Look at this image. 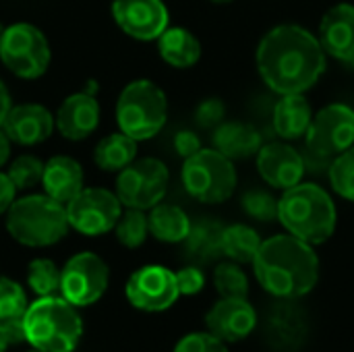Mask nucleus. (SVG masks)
Masks as SVG:
<instances>
[{"instance_id":"obj_20","label":"nucleus","mask_w":354,"mask_h":352,"mask_svg":"<svg viewBox=\"0 0 354 352\" xmlns=\"http://www.w3.org/2000/svg\"><path fill=\"white\" fill-rule=\"evenodd\" d=\"M44 193L66 205L83 191V168L68 156H54L44 164L41 174Z\"/></svg>"},{"instance_id":"obj_15","label":"nucleus","mask_w":354,"mask_h":352,"mask_svg":"<svg viewBox=\"0 0 354 352\" xmlns=\"http://www.w3.org/2000/svg\"><path fill=\"white\" fill-rule=\"evenodd\" d=\"M207 330L224 342L245 340L257 326V313L247 299L222 297L205 315Z\"/></svg>"},{"instance_id":"obj_29","label":"nucleus","mask_w":354,"mask_h":352,"mask_svg":"<svg viewBox=\"0 0 354 352\" xmlns=\"http://www.w3.org/2000/svg\"><path fill=\"white\" fill-rule=\"evenodd\" d=\"M261 243L263 241L259 239V234L245 224L226 226L222 234V251L236 263H253Z\"/></svg>"},{"instance_id":"obj_4","label":"nucleus","mask_w":354,"mask_h":352,"mask_svg":"<svg viewBox=\"0 0 354 352\" xmlns=\"http://www.w3.org/2000/svg\"><path fill=\"white\" fill-rule=\"evenodd\" d=\"M25 340L41 352H73L83 336V319L64 297H39L23 317Z\"/></svg>"},{"instance_id":"obj_39","label":"nucleus","mask_w":354,"mask_h":352,"mask_svg":"<svg viewBox=\"0 0 354 352\" xmlns=\"http://www.w3.org/2000/svg\"><path fill=\"white\" fill-rule=\"evenodd\" d=\"M174 149H176L178 156H183V158L187 160V158L195 156V154H197L199 149H203V147H201V141H199V137H197L195 133H191V131H180V133H176V137H174Z\"/></svg>"},{"instance_id":"obj_26","label":"nucleus","mask_w":354,"mask_h":352,"mask_svg":"<svg viewBox=\"0 0 354 352\" xmlns=\"http://www.w3.org/2000/svg\"><path fill=\"white\" fill-rule=\"evenodd\" d=\"M222 234L224 228L214 220H201L197 224H191V230L183 241L187 255L197 263H209L218 259L220 255H224Z\"/></svg>"},{"instance_id":"obj_1","label":"nucleus","mask_w":354,"mask_h":352,"mask_svg":"<svg viewBox=\"0 0 354 352\" xmlns=\"http://www.w3.org/2000/svg\"><path fill=\"white\" fill-rule=\"evenodd\" d=\"M255 56L261 79L280 95L305 93L326 71V52L317 35L299 25L286 23L270 29Z\"/></svg>"},{"instance_id":"obj_16","label":"nucleus","mask_w":354,"mask_h":352,"mask_svg":"<svg viewBox=\"0 0 354 352\" xmlns=\"http://www.w3.org/2000/svg\"><path fill=\"white\" fill-rule=\"evenodd\" d=\"M257 170L268 185L286 191L303 183L305 162L295 147L286 143H268L257 151Z\"/></svg>"},{"instance_id":"obj_43","label":"nucleus","mask_w":354,"mask_h":352,"mask_svg":"<svg viewBox=\"0 0 354 352\" xmlns=\"http://www.w3.org/2000/svg\"><path fill=\"white\" fill-rule=\"evenodd\" d=\"M8 346H10V340H8V336H6V332H4V328L0 324V352H6Z\"/></svg>"},{"instance_id":"obj_23","label":"nucleus","mask_w":354,"mask_h":352,"mask_svg":"<svg viewBox=\"0 0 354 352\" xmlns=\"http://www.w3.org/2000/svg\"><path fill=\"white\" fill-rule=\"evenodd\" d=\"M313 112L303 93L282 95L274 108V129L282 139H299L307 133Z\"/></svg>"},{"instance_id":"obj_31","label":"nucleus","mask_w":354,"mask_h":352,"mask_svg":"<svg viewBox=\"0 0 354 352\" xmlns=\"http://www.w3.org/2000/svg\"><path fill=\"white\" fill-rule=\"evenodd\" d=\"M60 276L62 270H58L56 263L46 257L33 259L27 268V284L37 297H52L60 293Z\"/></svg>"},{"instance_id":"obj_12","label":"nucleus","mask_w":354,"mask_h":352,"mask_svg":"<svg viewBox=\"0 0 354 352\" xmlns=\"http://www.w3.org/2000/svg\"><path fill=\"white\" fill-rule=\"evenodd\" d=\"M307 149L317 158H336L354 145V110L346 104L322 108L305 133Z\"/></svg>"},{"instance_id":"obj_30","label":"nucleus","mask_w":354,"mask_h":352,"mask_svg":"<svg viewBox=\"0 0 354 352\" xmlns=\"http://www.w3.org/2000/svg\"><path fill=\"white\" fill-rule=\"evenodd\" d=\"M114 232H116V239L122 247L137 249L145 243V239L149 234L147 216L143 214V210L127 207V212L120 214V218L114 226Z\"/></svg>"},{"instance_id":"obj_6","label":"nucleus","mask_w":354,"mask_h":352,"mask_svg":"<svg viewBox=\"0 0 354 352\" xmlns=\"http://www.w3.org/2000/svg\"><path fill=\"white\" fill-rule=\"evenodd\" d=\"M168 118V100L162 87L149 79L131 81L118 95L116 122L135 141L156 137Z\"/></svg>"},{"instance_id":"obj_32","label":"nucleus","mask_w":354,"mask_h":352,"mask_svg":"<svg viewBox=\"0 0 354 352\" xmlns=\"http://www.w3.org/2000/svg\"><path fill=\"white\" fill-rule=\"evenodd\" d=\"M214 284L220 297H230V299H247L249 293V280L245 272L236 266V261H226L220 263L214 272Z\"/></svg>"},{"instance_id":"obj_38","label":"nucleus","mask_w":354,"mask_h":352,"mask_svg":"<svg viewBox=\"0 0 354 352\" xmlns=\"http://www.w3.org/2000/svg\"><path fill=\"white\" fill-rule=\"evenodd\" d=\"M176 286H178V293L180 295H189V297L191 295H197L205 286V276L195 266L183 268L180 272H176Z\"/></svg>"},{"instance_id":"obj_5","label":"nucleus","mask_w":354,"mask_h":352,"mask_svg":"<svg viewBox=\"0 0 354 352\" xmlns=\"http://www.w3.org/2000/svg\"><path fill=\"white\" fill-rule=\"evenodd\" d=\"M66 205L46 193L15 199L6 212L8 234L25 247H50L68 232Z\"/></svg>"},{"instance_id":"obj_28","label":"nucleus","mask_w":354,"mask_h":352,"mask_svg":"<svg viewBox=\"0 0 354 352\" xmlns=\"http://www.w3.org/2000/svg\"><path fill=\"white\" fill-rule=\"evenodd\" d=\"M137 143L139 141H135L133 137H129L122 131L110 133V135H106L95 145L93 162L102 170H106V172H120L131 162H135V158H137Z\"/></svg>"},{"instance_id":"obj_33","label":"nucleus","mask_w":354,"mask_h":352,"mask_svg":"<svg viewBox=\"0 0 354 352\" xmlns=\"http://www.w3.org/2000/svg\"><path fill=\"white\" fill-rule=\"evenodd\" d=\"M330 183L340 197L354 201V145L332 160Z\"/></svg>"},{"instance_id":"obj_17","label":"nucleus","mask_w":354,"mask_h":352,"mask_svg":"<svg viewBox=\"0 0 354 352\" xmlns=\"http://www.w3.org/2000/svg\"><path fill=\"white\" fill-rule=\"evenodd\" d=\"M56 127V118L41 104H17L10 106L2 120L4 133L12 143L19 145H37L44 143Z\"/></svg>"},{"instance_id":"obj_7","label":"nucleus","mask_w":354,"mask_h":352,"mask_svg":"<svg viewBox=\"0 0 354 352\" xmlns=\"http://www.w3.org/2000/svg\"><path fill=\"white\" fill-rule=\"evenodd\" d=\"M183 185L201 203H224L236 189V170L218 149H199L183 164Z\"/></svg>"},{"instance_id":"obj_3","label":"nucleus","mask_w":354,"mask_h":352,"mask_svg":"<svg viewBox=\"0 0 354 352\" xmlns=\"http://www.w3.org/2000/svg\"><path fill=\"white\" fill-rule=\"evenodd\" d=\"M278 220L288 234L309 245H322L334 234L338 216L326 189L313 183H299L278 199Z\"/></svg>"},{"instance_id":"obj_8","label":"nucleus","mask_w":354,"mask_h":352,"mask_svg":"<svg viewBox=\"0 0 354 352\" xmlns=\"http://www.w3.org/2000/svg\"><path fill=\"white\" fill-rule=\"evenodd\" d=\"M50 44L31 23H15L4 29L0 39L2 64L21 79H37L50 66Z\"/></svg>"},{"instance_id":"obj_25","label":"nucleus","mask_w":354,"mask_h":352,"mask_svg":"<svg viewBox=\"0 0 354 352\" xmlns=\"http://www.w3.org/2000/svg\"><path fill=\"white\" fill-rule=\"evenodd\" d=\"M156 41L164 62L174 68H189L201 58L199 39L185 27H168Z\"/></svg>"},{"instance_id":"obj_27","label":"nucleus","mask_w":354,"mask_h":352,"mask_svg":"<svg viewBox=\"0 0 354 352\" xmlns=\"http://www.w3.org/2000/svg\"><path fill=\"white\" fill-rule=\"evenodd\" d=\"M149 234L162 243H183L191 230L189 216L172 203H158L151 207L149 216Z\"/></svg>"},{"instance_id":"obj_37","label":"nucleus","mask_w":354,"mask_h":352,"mask_svg":"<svg viewBox=\"0 0 354 352\" xmlns=\"http://www.w3.org/2000/svg\"><path fill=\"white\" fill-rule=\"evenodd\" d=\"M226 114V108L220 100H203L195 112V118L201 127L212 129V127H220L222 118Z\"/></svg>"},{"instance_id":"obj_46","label":"nucleus","mask_w":354,"mask_h":352,"mask_svg":"<svg viewBox=\"0 0 354 352\" xmlns=\"http://www.w3.org/2000/svg\"><path fill=\"white\" fill-rule=\"evenodd\" d=\"M29 352H41V351H37V349H33V351H29Z\"/></svg>"},{"instance_id":"obj_22","label":"nucleus","mask_w":354,"mask_h":352,"mask_svg":"<svg viewBox=\"0 0 354 352\" xmlns=\"http://www.w3.org/2000/svg\"><path fill=\"white\" fill-rule=\"evenodd\" d=\"M27 295L21 284L10 278L0 276V324L10 340V344L25 340L23 317L27 311Z\"/></svg>"},{"instance_id":"obj_24","label":"nucleus","mask_w":354,"mask_h":352,"mask_svg":"<svg viewBox=\"0 0 354 352\" xmlns=\"http://www.w3.org/2000/svg\"><path fill=\"white\" fill-rule=\"evenodd\" d=\"M297 309L299 307L290 305V299H284V303L276 307L274 315H270L268 336L274 346L284 349V351H295L297 346L303 344L307 326H305L303 315Z\"/></svg>"},{"instance_id":"obj_44","label":"nucleus","mask_w":354,"mask_h":352,"mask_svg":"<svg viewBox=\"0 0 354 352\" xmlns=\"http://www.w3.org/2000/svg\"><path fill=\"white\" fill-rule=\"evenodd\" d=\"M4 29H6V27H4V25L0 23V39H2V35H4Z\"/></svg>"},{"instance_id":"obj_40","label":"nucleus","mask_w":354,"mask_h":352,"mask_svg":"<svg viewBox=\"0 0 354 352\" xmlns=\"http://www.w3.org/2000/svg\"><path fill=\"white\" fill-rule=\"evenodd\" d=\"M15 193H17V187L10 183L8 174H6V172H0V216L6 214L8 207L12 205Z\"/></svg>"},{"instance_id":"obj_21","label":"nucleus","mask_w":354,"mask_h":352,"mask_svg":"<svg viewBox=\"0 0 354 352\" xmlns=\"http://www.w3.org/2000/svg\"><path fill=\"white\" fill-rule=\"evenodd\" d=\"M214 149L226 158L245 160L255 156L261 149V137L257 129L247 122H222L214 133Z\"/></svg>"},{"instance_id":"obj_13","label":"nucleus","mask_w":354,"mask_h":352,"mask_svg":"<svg viewBox=\"0 0 354 352\" xmlns=\"http://www.w3.org/2000/svg\"><path fill=\"white\" fill-rule=\"evenodd\" d=\"M124 293L135 309L147 313L166 311L180 297L176 286V274L164 266H145L133 272Z\"/></svg>"},{"instance_id":"obj_9","label":"nucleus","mask_w":354,"mask_h":352,"mask_svg":"<svg viewBox=\"0 0 354 352\" xmlns=\"http://www.w3.org/2000/svg\"><path fill=\"white\" fill-rule=\"evenodd\" d=\"M170 172L164 162L156 158H143L131 162L118 172L116 195L124 207L151 210L156 207L168 191Z\"/></svg>"},{"instance_id":"obj_35","label":"nucleus","mask_w":354,"mask_h":352,"mask_svg":"<svg viewBox=\"0 0 354 352\" xmlns=\"http://www.w3.org/2000/svg\"><path fill=\"white\" fill-rule=\"evenodd\" d=\"M243 207L245 212L261 222H270L274 218H278V199H274L272 195L263 193V191H249L243 195Z\"/></svg>"},{"instance_id":"obj_14","label":"nucleus","mask_w":354,"mask_h":352,"mask_svg":"<svg viewBox=\"0 0 354 352\" xmlns=\"http://www.w3.org/2000/svg\"><path fill=\"white\" fill-rule=\"evenodd\" d=\"M116 25L139 41H153L168 29V8L162 0H114Z\"/></svg>"},{"instance_id":"obj_19","label":"nucleus","mask_w":354,"mask_h":352,"mask_svg":"<svg viewBox=\"0 0 354 352\" xmlns=\"http://www.w3.org/2000/svg\"><path fill=\"white\" fill-rule=\"evenodd\" d=\"M56 129L64 139H87L100 124V104L95 95L79 91L68 95L56 112Z\"/></svg>"},{"instance_id":"obj_42","label":"nucleus","mask_w":354,"mask_h":352,"mask_svg":"<svg viewBox=\"0 0 354 352\" xmlns=\"http://www.w3.org/2000/svg\"><path fill=\"white\" fill-rule=\"evenodd\" d=\"M10 93H8V89H6V85L0 81V127H2V120H4V116H6V112L10 110Z\"/></svg>"},{"instance_id":"obj_34","label":"nucleus","mask_w":354,"mask_h":352,"mask_svg":"<svg viewBox=\"0 0 354 352\" xmlns=\"http://www.w3.org/2000/svg\"><path fill=\"white\" fill-rule=\"evenodd\" d=\"M6 174H8L10 183L17 187V191L31 189L35 185H41L44 162H39L35 156H19L10 162Z\"/></svg>"},{"instance_id":"obj_10","label":"nucleus","mask_w":354,"mask_h":352,"mask_svg":"<svg viewBox=\"0 0 354 352\" xmlns=\"http://www.w3.org/2000/svg\"><path fill=\"white\" fill-rule=\"evenodd\" d=\"M122 214L116 193L102 187H83V191L66 203L71 228L85 237H100L114 230Z\"/></svg>"},{"instance_id":"obj_47","label":"nucleus","mask_w":354,"mask_h":352,"mask_svg":"<svg viewBox=\"0 0 354 352\" xmlns=\"http://www.w3.org/2000/svg\"><path fill=\"white\" fill-rule=\"evenodd\" d=\"M351 62H353V64H354V56H353V60H351Z\"/></svg>"},{"instance_id":"obj_18","label":"nucleus","mask_w":354,"mask_h":352,"mask_svg":"<svg viewBox=\"0 0 354 352\" xmlns=\"http://www.w3.org/2000/svg\"><path fill=\"white\" fill-rule=\"evenodd\" d=\"M317 39L326 54L351 62L354 56V4L338 2L326 10Z\"/></svg>"},{"instance_id":"obj_36","label":"nucleus","mask_w":354,"mask_h":352,"mask_svg":"<svg viewBox=\"0 0 354 352\" xmlns=\"http://www.w3.org/2000/svg\"><path fill=\"white\" fill-rule=\"evenodd\" d=\"M174 352H228L226 342L212 332H195L178 340Z\"/></svg>"},{"instance_id":"obj_41","label":"nucleus","mask_w":354,"mask_h":352,"mask_svg":"<svg viewBox=\"0 0 354 352\" xmlns=\"http://www.w3.org/2000/svg\"><path fill=\"white\" fill-rule=\"evenodd\" d=\"M10 137L4 133V129L0 127V168L8 162V158H10Z\"/></svg>"},{"instance_id":"obj_2","label":"nucleus","mask_w":354,"mask_h":352,"mask_svg":"<svg viewBox=\"0 0 354 352\" xmlns=\"http://www.w3.org/2000/svg\"><path fill=\"white\" fill-rule=\"evenodd\" d=\"M253 268L263 290L282 301L309 295L319 280V259L313 245L292 234H276L263 241Z\"/></svg>"},{"instance_id":"obj_11","label":"nucleus","mask_w":354,"mask_h":352,"mask_svg":"<svg viewBox=\"0 0 354 352\" xmlns=\"http://www.w3.org/2000/svg\"><path fill=\"white\" fill-rule=\"evenodd\" d=\"M110 270L106 261L89 251L73 255L60 276V295L75 307H87L100 301L108 288Z\"/></svg>"},{"instance_id":"obj_45","label":"nucleus","mask_w":354,"mask_h":352,"mask_svg":"<svg viewBox=\"0 0 354 352\" xmlns=\"http://www.w3.org/2000/svg\"><path fill=\"white\" fill-rule=\"evenodd\" d=\"M212 2H218V4H224V2H232V0H212Z\"/></svg>"}]
</instances>
